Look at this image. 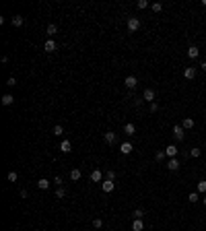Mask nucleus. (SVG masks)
Returning a JSON list of instances; mask_svg holds the SVG:
<instances>
[{
	"mask_svg": "<svg viewBox=\"0 0 206 231\" xmlns=\"http://www.w3.org/2000/svg\"><path fill=\"white\" fill-rule=\"evenodd\" d=\"M202 4H204V6H206V0H202Z\"/></svg>",
	"mask_w": 206,
	"mask_h": 231,
	"instance_id": "nucleus-39",
	"label": "nucleus"
},
{
	"mask_svg": "<svg viewBox=\"0 0 206 231\" xmlns=\"http://www.w3.org/2000/svg\"><path fill=\"white\" fill-rule=\"evenodd\" d=\"M56 48H58V44H56L54 39H45V44H44V50L48 52V54H52V52H56Z\"/></svg>",
	"mask_w": 206,
	"mask_h": 231,
	"instance_id": "nucleus-3",
	"label": "nucleus"
},
{
	"mask_svg": "<svg viewBox=\"0 0 206 231\" xmlns=\"http://www.w3.org/2000/svg\"><path fill=\"white\" fill-rule=\"evenodd\" d=\"M198 192H200V194H204V192H206V182H204V180L198 182Z\"/></svg>",
	"mask_w": 206,
	"mask_h": 231,
	"instance_id": "nucleus-29",
	"label": "nucleus"
},
{
	"mask_svg": "<svg viewBox=\"0 0 206 231\" xmlns=\"http://www.w3.org/2000/svg\"><path fill=\"white\" fill-rule=\"evenodd\" d=\"M142 217H144L142 208H136V211H134V219H142Z\"/></svg>",
	"mask_w": 206,
	"mask_h": 231,
	"instance_id": "nucleus-30",
	"label": "nucleus"
},
{
	"mask_svg": "<svg viewBox=\"0 0 206 231\" xmlns=\"http://www.w3.org/2000/svg\"><path fill=\"white\" fill-rule=\"evenodd\" d=\"M105 177H107V180H111V182H113V180H116V171H111V169H109V171L105 173Z\"/></svg>",
	"mask_w": 206,
	"mask_h": 231,
	"instance_id": "nucleus-35",
	"label": "nucleus"
},
{
	"mask_svg": "<svg viewBox=\"0 0 206 231\" xmlns=\"http://www.w3.org/2000/svg\"><path fill=\"white\" fill-rule=\"evenodd\" d=\"M200 68H202V70H204V72H206V62H202V64H200Z\"/></svg>",
	"mask_w": 206,
	"mask_h": 231,
	"instance_id": "nucleus-37",
	"label": "nucleus"
},
{
	"mask_svg": "<svg viewBox=\"0 0 206 231\" xmlns=\"http://www.w3.org/2000/svg\"><path fill=\"white\" fill-rule=\"evenodd\" d=\"M138 29H140V21L136 17H130L128 19V31H138Z\"/></svg>",
	"mask_w": 206,
	"mask_h": 231,
	"instance_id": "nucleus-2",
	"label": "nucleus"
},
{
	"mask_svg": "<svg viewBox=\"0 0 206 231\" xmlns=\"http://www.w3.org/2000/svg\"><path fill=\"white\" fill-rule=\"evenodd\" d=\"M132 151H134L132 143H122V144H120V153H122V155H130Z\"/></svg>",
	"mask_w": 206,
	"mask_h": 231,
	"instance_id": "nucleus-4",
	"label": "nucleus"
},
{
	"mask_svg": "<svg viewBox=\"0 0 206 231\" xmlns=\"http://www.w3.org/2000/svg\"><path fill=\"white\" fill-rule=\"evenodd\" d=\"M23 23H25V19H23L21 15H15V17H13V25H15V27H21Z\"/></svg>",
	"mask_w": 206,
	"mask_h": 231,
	"instance_id": "nucleus-20",
	"label": "nucleus"
},
{
	"mask_svg": "<svg viewBox=\"0 0 206 231\" xmlns=\"http://www.w3.org/2000/svg\"><path fill=\"white\" fill-rule=\"evenodd\" d=\"M136 6H138L140 10H144V8L148 6V0H138V2H136Z\"/></svg>",
	"mask_w": 206,
	"mask_h": 231,
	"instance_id": "nucleus-27",
	"label": "nucleus"
},
{
	"mask_svg": "<svg viewBox=\"0 0 206 231\" xmlns=\"http://www.w3.org/2000/svg\"><path fill=\"white\" fill-rule=\"evenodd\" d=\"M200 155H202V151H200V149H196V147H194V149L190 151V157H194V159H198Z\"/></svg>",
	"mask_w": 206,
	"mask_h": 231,
	"instance_id": "nucleus-25",
	"label": "nucleus"
},
{
	"mask_svg": "<svg viewBox=\"0 0 206 231\" xmlns=\"http://www.w3.org/2000/svg\"><path fill=\"white\" fill-rule=\"evenodd\" d=\"M142 229H144V221H142V219H134L132 231H142Z\"/></svg>",
	"mask_w": 206,
	"mask_h": 231,
	"instance_id": "nucleus-10",
	"label": "nucleus"
},
{
	"mask_svg": "<svg viewBox=\"0 0 206 231\" xmlns=\"http://www.w3.org/2000/svg\"><path fill=\"white\" fill-rule=\"evenodd\" d=\"M60 151H62V153H70V151H72L70 140H62V143H60Z\"/></svg>",
	"mask_w": 206,
	"mask_h": 231,
	"instance_id": "nucleus-14",
	"label": "nucleus"
},
{
	"mask_svg": "<svg viewBox=\"0 0 206 231\" xmlns=\"http://www.w3.org/2000/svg\"><path fill=\"white\" fill-rule=\"evenodd\" d=\"M52 134H54V136H62V134H64V128L60 126V124H56L54 130H52Z\"/></svg>",
	"mask_w": 206,
	"mask_h": 231,
	"instance_id": "nucleus-21",
	"label": "nucleus"
},
{
	"mask_svg": "<svg viewBox=\"0 0 206 231\" xmlns=\"http://www.w3.org/2000/svg\"><path fill=\"white\" fill-rule=\"evenodd\" d=\"M103 180V171L101 169H95L93 173H91V182H101Z\"/></svg>",
	"mask_w": 206,
	"mask_h": 231,
	"instance_id": "nucleus-13",
	"label": "nucleus"
},
{
	"mask_svg": "<svg viewBox=\"0 0 206 231\" xmlns=\"http://www.w3.org/2000/svg\"><path fill=\"white\" fill-rule=\"evenodd\" d=\"M6 85H8V87H15V85H17V79H15V76H8Z\"/></svg>",
	"mask_w": 206,
	"mask_h": 231,
	"instance_id": "nucleus-34",
	"label": "nucleus"
},
{
	"mask_svg": "<svg viewBox=\"0 0 206 231\" xmlns=\"http://www.w3.org/2000/svg\"><path fill=\"white\" fill-rule=\"evenodd\" d=\"M45 33H48V35H56V33H58V27H56L54 23H52V25H48V29H45Z\"/></svg>",
	"mask_w": 206,
	"mask_h": 231,
	"instance_id": "nucleus-24",
	"label": "nucleus"
},
{
	"mask_svg": "<svg viewBox=\"0 0 206 231\" xmlns=\"http://www.w3.org/2000/svg\"><path fill=\"white\" fill-rule=\"evenodd\" d=\"M183 76H186L188 81H192L194 76H196V68H194V66H188V68L183 70Z\"/></svg>",
	"mask_w": 206,
	"mask_h": 231,
	"instance_id": "nucleus-7",
	"label": "nucleus"
},
{
	"mask_svg": "<svg viewBox=\"0 0 206 231\" xmlns=\"http://www.w3.org/2000/svg\"><path fill=\"white\" fill-rule=\"evenodd\" d=\"M188 56H190L192 60H194V58H198V56H200V50H198L196 45H192V48H188Z\"/></svg>",
	"mask_w": 206,
	"mask_h": 231,
	"instance_id": "nucleus-15",
	"label": "nucleus"
},
{
	"mask_svg": "<svg viewBox=\"0 0 206 231\" xmlns=\"http://www.w3.org/2000/svg\"><path fill=\"white\" fill-rule=\"evenodd\" d=\"M155 112H159V105L157 103H151V113H155Z\"/></svg>",
	"mask_w": 206,
	"mask_h": 231,
	"instance_id": "nucleus-36",
	"label": "nucleus"
},
{
	"mask_svg": "<svg viewBox=\"0 0 206 231\" xmlns=\"http://www.w3.org/2000/svg\"><path fill=\"white\" fill-rule=\"evenodd\" d=\"M173 136H175V140H179L182 143L183 138H186V130H183V126H173Z\"/></svg>",
	"mask_w": 206,
	"mask_h": 231,
	"instance_id": "nucleus-1",
	"label": "nucleus"
},
{
	"mask_svg": "<svg viewBox=\"0 0 206 231\" xmlns=\"http://www.w3.org/2000/svg\"><path fill=\"white\" fill-rule=\"evenodd\" d=\"M142 99H144V101H148V103H155V91H152V89H144Z\"/></svg>",
	"mask_w": 206,
	"mask_h": 231,
	"instance_id": "nucleus-6",
	"label": "nucleus"
},
{
	"mask_svg": "<svg viewBox=\"0 0 206 231\" xmlns=\"http://www.w3.org/2000/svg\"><path fill=\"white\" fill-rule=\"evenodd\" d=\"M202 202H204V207H206V196H204V198H202Z\"/></svg>",
	"mask_w": 206,
	"mask_h": 231,
	"instance_id": "nucleus-38",
	"label": "nucleus"
},
{
	"mask_svg": "<svg viewBox=\"0 0 206 231\" xmlns=\"http://www.w3.org/2000/svg\"><path fill=\"white\" fill-rule=\"evenodd\" d=\"M165 153H167V157L175 159V157H177V147H175V144H169V147L165 149Z\"/></svg>",
	"mask_w": 206,
	"mask_h": 231,
	"instance_id": "nucleus-8",
	"label": "nucleus"
},
{
	"mask_svg": "<svg viewBox=\"0 0 206 231\" xmlns=\"http://www.w3.org/2000/svg\"><path fill=\"white\" fill-rule=\"evenodd\" d=\"M182 126H183V130H190V128H194V120H192V118H186Z\"/></svg>",
	"mask_w": 206,
	"mask_h": 231,
	"instance_id": "nucleus-22",
	"label": "nucleus"
},
{
	"mask_svg": "<svg viewBox=\"0 0 206 231\" xmlns=\"http://www.w3.org/2000/svg\"><path fill=\"white\" fill-rule=\"evenodd\" d=\"M93 227H95V229H101V227H103V221H101V219H93Z\"/></svg>",
	"mask_w": 206,
	"mask_h": 231,
	"instance_id": "nucleus-32",
	"label": "nucleus"
},
{
	"mask_svg": "<svg viewBox=\"0 0 206 231\" xmlns=\"http://www.w3.org/2000/svg\"><path fill=\"white\" fill-rule=\"evenodd\" d=\"M124 83H126L128 89H134V87L138 85V79H136V76H126V81H124Z\"/></svg>",
	"mask_w": 206,
	"mask_h": 231,
	"instance_id": "nucleus-9",
	"label": "nucleus"
},
{
	"mask_svg": "<svg viewBox=\"0 0 206 231\" xmlns=\"http://www.w3.org/2000/svg\"><path fill=\"white\" fill-rule=\"evenodd\" d=\"M165 157H167V153H165V151H159L157 155H155V159H157V161H163Z\"/></svg>",
	"mask_w": 206,
	"mask_h": 231,
	"instance_id": "nucleus-31",
	"label": "nucleus"
},
{
	"mask_svg": "<svg viewBox=\"0 0 206 231\" xmlns=\"http://www.w3.org/2000/svg\"><path fill=\"white\" fill-rule=\"evenodd\" d=\"M101 188H103V192H105V194H109V192H113V188H116V182H111V180H105V182L101 184Z\"/></svg>",
	"mask_w": 206,
	"mask_h": 231,
	"instance_id": "nucleus-5",
	"label": "nucleus"
},
{
	"mask_svg": "<svg viewBox=\"0 0 206 231\" xmlns=\"http://www.w3.org/2000/svg\"><path fill=\"white\" fill-rule=\"evenodd\" d=\"M161 8H163L161 2H155V4H152V10H155V13H161Z\"/></svg>",
	"mask_w": 206,
	"mask_h": 231,
	"instance_id": "nucleus-33",
	"label": "nucleus"
},
{
	"mask_svg": "<svg viewBox=\"0 0 206 231\" xmlns=\"http://www.w3.org/2000/svg\"><path fill=\"white\" fill-rule=\"evenodd\" d=\"M66 196V190H64L62 186H58V190H56V198H64Z\"/></svg>",
	"mask_w": 206,
	"mask_h": 231,
	"instance_id": "nucleus-26",
	"label": "nucleus"
},
{
	"mask_svg": "<svg viewBox=\"0 0 206 231\" xmlns=\"http://www.w3.org/2000/svg\"><path fill=\"white\" fill-rule=\"evenodd\" d=\"M13 103H15V99H13V95H10V93L2 95V105H6V108H8V105H13Z\"/></svg>",
	"mask_w": 206,
	"mask_h": 231,
	"instance_id": "nucleus-16",
	"label": "nucleus"
},
{
	"mask_svg": "<svg viewBox=\"0 0 206 231\" xmlns=\"http://www.w3.org/2000/svg\"><path fill=\"white\" fill-rule=\"evenodd\" d=\"M188 200H190V202H194V204H196V202L200 200V192H190V196H188Z\"/></svg>",
	"mask_w": 206,
	"mask_h": 231,
	"instance_id": "nucleus-19",
	"label": "nucleus"
},
{
	"mask_svg": "<svg viewBox=\"0 0 206 231\" xmlns=\"http://www.w3.org/2000/svg\"><path fill=\"white\" fill-rule=\"evenodd\" d=\"M167 169H169V171H177V169H179V161H177V159H169Z\"/></svg>",
	"mask_w": 206,
	"mask_h": 231,
	"instance_id": "nucleus-12",
	"label": "nucleus"
},
{
	"mask_svg": "<svg viewBox=\"0 0 206 231\" xmlns=\"http://www.w3.org/2000/svg\"><path fill=\"white\" fill-rule=\"evenodd\" d=\"M80 176H83V173H80V169H72V171H70V180H74V182H76V180H80Z\"/></svg>",
	"mask_w": 206,
	"mask_h": 231,
	"instance_id": "nucleus-23",
	"label": "nucleus"
},
{
	"mask_svg": "<svg viewBox=\"0 0 206 231\" xmlns=\"http://www.w3.org/2000/svg\"><path fill=\"white\" fill-rule=\"evenodd\" d=\"M124 132H126V136H134V134H136V126H134V124H126V126H124Z\"/></svg>",
	"mask_w": 206,
	"mask_h": 231,
	"instance_id": "nucleus-11",
	"label": "nucleus"
},
{
	"mask_svg": "<svg viewBox=\"0 0 206 231\" xmlns=\"http://www.w3.org/2000/svg\"><path fill=\"white\" fill-rule=\"evenodd\" d=\"M37 188H39V190H48V188H49V182L45 180V177H41V180H37Z\"/></svg>",
	"mask_w": 206,
	"mask_h": 231,
	"instance_id": "nucleus-18",
	"label": "nucleus"
},
{
	"mask_svg": "<svg viewBox=\"0 0 206 231\" xmlns=\"http://www.w3.org/2000/svg\"><path fill=\"white\" fill-rule=\"evenodd\" d=\"M8 182H17V180H19V176H17V171H8Z\"/></svg>",
	"mask_w": 206,
	"mask_h": 231,
	"instance_id": "nucleus-28",
	"label": "nucleus"
},
{
	"mask_svg": "<svg viewBox=\"0 0 206 231\" xmlns=\"http://www.w3.org/2000/svg\"><path fill=\"white\" fill-rule=\"evenodd\" d=\"M105 143H109V144H113L116 143V132H111V130H109V132H105Z\"/></svg>",
	"mask_w": 206,
	"mask_h": 231,
	"instance_id": "nucleus-17",
	"label": "nucleus"
}]
</instances>
